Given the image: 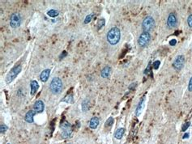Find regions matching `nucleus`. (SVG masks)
I'll use <instances>...</instances> for the list:
<instances>
[{
    "mask_svg": "<svg viewBox=\"0 0 192 144\" xmlns=\"http://www.w3.org/2000/svg\"><path fill=\"white\" fill-rule=\"evenodd\" d=\"M106 39L107 41L110 43V45H115L119 42L121 39V31L118 28L114 27L112 28L109 32H107L106 35Z\"/></svg>",
    "mask_w": 192,
    "mask_h": 144,
    "instance_id": "1",
    "label": "nucleus"
},
{
    "mask_svg": "<svg viewBox=\"0 0 192 144\" xmlns=\"http://www.w3.org/2000/svg\"><path fill=\"white\" fill-rule=\"evenodd\" d=\"M63 82H62L60 78H54L49 84V89L53 94H60L63 91Z\"/></svg>",
    "mask_w": 192,
    "mask_h": 144,
    "instance_id": "2",
    "label": "nucleus"
},
{
    "mask_svg": "<svg viewBox=\"0 0 192 144\" xmlns=\"http://www.w3.org/2000/svg\"><path fill=\"white\" fill-rule=\"evenodd\" d=\"M155 27V20L152 16H148L144 18L142 23V29H143L144 32H149L152 31Z\"/></svg>",
    "mask_w": 192,
    "mask_h": 144,
    "instance_id": "3",
    "label": "nucleus"
},
{
    "mask_svg": "<svg viewBox=\"0 0 192 144\" xmlns=\"http://www.w3.org/2000/svg\"><path fill=\"white\" fill-rule=\"evenodd\" d=\"M21 70H22V67H21L20 65L15 66V67H13L7 74V78H6V82H7V84H11V83L16 78V76L20 74Z\"/></svg>",
    "mask_w": 192,
    "mask_h": 144,
    "instance_id": "4",
    "label": "nucleus"
},
{
    "mask_svg": "<svg viewBox=\"0 0 192 144\" xmlns=\"http://www.w3.org/2000/svg\"><path fill=\"white\" fill-rule=\"evenodd\" d=\"M61 128L63 130V132H62V137L63 139H70L72 135V125L67 122V121H65L63 124L61 125Z\"/></svg>",
    "mask_w": 192,
    "mask_h": 144,
    "instance_id": "5",
    "label": "nucleus"
},
{
    "mask_svg": "<svg viewBox=\"0 0 192 144\" xmlns=\"http://www.w3.org/2000/svg\"><path fill=\"white\" fill-rule=\"evenodd\" d=\"M151 40V36L149 34V32H144L143 33H141L140 36L138 39V44L140 45L141 47H146L148 46V45L149 44Z\"/></svg>",
    "mask_w": 192,
    "mask_h": 144,
    "instance_id": "6",
    "label": "nucleus"
},
{
    "mask_svg": "<svg viewBox=\"0 0 192 144\" xmlns=\"http://www.w3.org/2000/svg\"><path fill=\"white\" fill-rule=\"evenodd\" d=\"M186 59L183 55H178L176 57V58L174 59L173 62V67L176 70H180L183 68V66L185 65Z\"/></svg>",
    "mask_w": 192,
    "mask_h": 144,
    "instance_id": "7",
    "label": "nucleus"
},
{
    "mask_svg": "<svg viewBox=\"0 0 192 144\" xmlns=\"http://www.w3.org/2000/svg\"><path fill=\"white\" fill-rule=\"evenodd\" d=\"M21 24V17L19 13H13L10 18V25L12 29H17L20 26Z\"/></svg>",
    "mask_w": 192,
    "mask_h": 144,
    "instance_id": "8",
    "label": "nucleus"
},
{
    "mask_svg": "<svg viewBox=\"0 0 192 144\" xmlns=\"http://www.w3.org/2000/svg\"><path fill=\"white\" fill-rule=\"evenodd\" d=\"M178 25V19L174 13H170L167 19V26L169 29H173Z\"/></svg>",
    "mask_w": 192,
    "mask_h": 144,
    "instance_id": "9",
    "label": "nucleus"
},
{
    "mask_svg": "<svg viewBox=\"0 0 192 144\" xmlns=\"http://www.w3.org/2000/svg\"><path fill=\"white\" fill-rule=\"evenodd\" d=\"M44 109H45V105H44V103H43L42 100H37V101L35 102V104H34V105H33V109L36 113H42L43 111H44Z\"/></svg>",
    "mask_w": 192,
    "mask_h": 144,
    "instance_id": "10",
    "label": "nucleus"
},
{
    "mask_svg": "<svg viewBox=\"0 0 192 144\" xmlns=\"http://www.w3.org/2000/svg\"><path fill=\"white\" fill-rule=\"evenodd\" d=\"M38 87H39V84L38 81L36 80H32L30 83V89H31V95L32 96H33V95H35L36 92L38 91Z\"/></svg>",
    "mask_w": 192,
    "mask_h": 144,
    "instance_id": "11",
    "label": "nucleus"
},
{
    "mask_svg": "<svg viewBox=\"0 0 192 144\" xmlns=\"http://www.w3.org/2000/svg\"><path fill=\"white\" fill-rule=\"evenodd\" d=\"M49 75H50V70L45 69L43 70V71L41 73V75H40V79H41L42 82H46L48 80Z\"/></svg>",
    "mask_w": 192,
    "mask_h": 144,
    "instance_id": "12",
    "label": "nucleus"
},
{
    "mask_svg": "<svg viewBox=\"0 0 192 144\" xmlns=\"http://www.w3.org/2000/svg\"><path fill=\"white\" fill-rule=\"evenodd\" d=\"M34 115H35V112L33 111V110H30V111H29L26 113L25 117H24V120L28 123H33Z\"/></svg>",
    "mask_w": 192,
    "mask_h": 144,
    "instance_id": "13",
    "label": "nucleus"
},
{
    "mask_svg": "<svg viewBox=\"0 0 192 144\" xmlns=\"http://www.w3.org/2000/svg\"><path fill=\"white\" fill-rule=\"evenodd\" d=\"M98 125H99V119H98V117H92L90 121H89V127H90L91 129H92V130H95V129L97 128Z\"/></svg>",
    "mask_w": 192,
    "mask_h": 144,
    "instance_id": "14",
    "label": "nucleus"
},
{
    "mask_svg": "<svg viewBox=\"0 0 192 144\" xmlns=\"http://www.w3.org/2000/svg\"><path fill=\"white\" fill-rule=\"evenodd\" d=\"M110 73H111V68L110 66H105L103 69L101 70V75L102 78H108L109 76L110 75Z\"/></svg>",
    "mask_w": 192,
    "mask_h": 144,
    "instance_id": "15",
    "label": "nucleus"
},
{
    "mask_svg": "<svg viewBox=\"0 0 192 144\" xmlns=\"http://www.w3.org/2000/svg\"><path fill=\"white\" fill-rule=\"evenodd\" d=\"M125 133V129L124 128H119L115 131V134H114V138L116 139H121L124 135Z\"/></svg>",
    "mask_w": 192,
    "mask_h": 144,
    "instance_id": "16",
    "label": "nucleus"
},
{
    "mask_svg": "<svg viewBox=\"0 0 192 144\" xmlns=\"http://www.w3.org/2000/svg\"><path fill=\"white\" fill-rule=\"evenodd\" d=\"M144 98H142L141 100L139 103L137 108H136V109H135V115L136 116L140 115L142 109H143V108H144Z\"/></svg>",
    "mask_w": 192,
    "mask_h": 144,
    "instance_id": "17",
    "label": "nucleus"
},
{
    "mask_svg": "<svg viewBox=\"0 0 192 144\" xmlns=\"http://www.w3.org/2000/svg\"><path fill=\"white\" fill-rule=\"evenodd\" d=\"M58 11H57V10H54V9H51V10H49L48 12H47V15H48V16H49V17H52V18H54V17H57L58 16Z\"/></svg>",
    "mask_w": 192,
    "mask_h": 144,
    "instance_id": "18",
    "label": "nucleus"
},
{
    "mask_svg": "<svg viewBox=\"0 0 192 144\" xmlns=\"http://www.w3.org/2000/svg\"><path fill=\"white\" fill-rule=\"evenodd\" d=\"M105 24H106V20L105 19H100L97 21V29L100 30L101 29H102L104 26H105Z\"/></svg>",
    "mask_w": 192,
    "mask_h": 144,
    "instance_id": "19",
    "label": "nucleus"
},
{
    "mask_svg": "<svg viewBox=\"0 0 192 144\" xmlns=\"http://www.w3.org/2000/svg\"><path fill=\"white\" fill-rule=\"evenodd\" d=\"M89 109V106H88V100H84L82 103V109L83 111H87Z\"/></svg>",
    "mask_w": 192,
    "mask_h": 144,
    "instance_id": "20",
    "label": "nucleus"
},
{
    "mask_svg": "<svg viewBox=\"0 0 192 144\" xmlns=\"http://www.w3.org/2000/svg\"><path fill=\"white\" fill-rule=\"evenodd\" d=\"M63 101L67 102V103H73V96L72 94L67 95V96L63 99Z\"/></svg>",
    "mask_w": 192,
    "mask_h": 144,
    "instance_id": "21",
    "label": "nucleus"
},
{
    "mask_svg": "<svg viewBox=\"0 0 192 144\" xmlns=\"http://www.w3.org/2000/svg\"><path fill=\"white\" fill-rule=\"evenodd\" d=\"M93 16H94L93 13H91V14H89L88 16H87L85 17V20H84V24H87L90 23L91 20H92V17H93Z\"/></svg>",
    "mask_w": 192,
    "mask_h": 144,
    "instance_id": "22",
    "label": "nucleus"
},
{
    "mask_svg": "<svg viewBox=\"0 0 192 144\" xmlns=\"http://www.w3.org/2000/svg\"><path fill=\"white\" fill-rule=\"evenodd\" d=\"M113 124H114V118L110 117V118H108V120L106 122V127H110Z\"/></svg>",
    "mask_w": 192,
    "mask_h": 144,
    "instance_id": "23",
    "label": "nucleus"
},
{
    "mask_svg": "<svg viewBox=\"0 0 192 144\" xmlns=\"http://www.w3.org/2000/svg\"><path fill=\"white\" fill-rule=\"evenodd\" d=\"M190 125H191V122H190V121L186 122V123H185L183 125H182V131H183V132H186L187 129L189 128V126H190Z\"/></svg>",
    "mask_w": 192,
    "mask_h": 144,
    "instance_id": "24",
    "label": "nucleus"
},
{
    "mask_svg": "<svg viewBox=\"0 0 192 144\" xmlns=\"http://www.w3.org/2000/svg\"><path fill=\"white\" fill-rule=\"evenodd\" d=\"M160 65V62L159 60H156V61H155V62L153 63V67L155 70H157V69L159 68Z\"/></svg>",
    "mask_w": 192,
    "mask_h": 144,
    "instance_id": "25",
    "label": "nucleus"
},
{
    "mask_svg": "<svg viewBox=\"0 0 192 144\" xmlns=\"http://www.w3.org/2000/svg\"><path fill=\"white\" fill-rule=\"evenodd\" d=\"M7 126L6 125H4V124H2L1 125V127H0V131H1V133L2 134H3L4 132H6V131L7 130Z\"/></svg>",
    "mask_w": 192,
    "mask_h": 144,
    "instance_id": "26",
    "label": "nucleus"
},
{
    "mask_svg": "<svg viewBox=\"0 0 192 144\" xmlns=\"http://www.w3.org/2000/svg\"><path fill=\"white\" fill-rule=\"evenodd\" d=\"M187 24H188V26L190 28H192V14L190 15L187 18Z\"/></svg>",
    "mask_w": 192,
    "mask_h": 144,
    "instance_id": "27",
    "label": "nucleus"
},
{
    "mask_svg": "<svg viewBox=\"0 0 192 144\" xmlns=\"http://www.w3.org/2000/svg\"><path fill=\"white\" fill-rule=\"evenodd\" d=\"M188 90L190 91H192V77L191 78L190 81H189V84H188Z\"/></svg>",
    "mask_w": 192,
    "mask_h": 144,
    "instance_id": "28",
    "label": "nucleus"
},
{
    "mask_svg": "<svg viewBox=\"0 0 192 144\" xmlns=\"http://www.w3.org/2000/svg\"><path fill=\"white\" fill-rule=\"evenodd\" d=\"M176 44H177V41H176L175 39H173L169 41V45H171V46H174Z\"/></svg>",
    "mask_w": 192,
    "mask_h": 144,
    "instance_id": "29",
    "label": "nucleus"
},
{
    "mask_svg": "<svg viewBox=\"0 0 192 144\" xmlns=\"http://www.w3.org/2000/svg\"><path fill=\"white\" fill-rule=\"evenodd\" d=\"M150 70H151V66H150V65H148V66H147L146 70H144V74H145V75L149 74V73H150Z\"/></svg>",
    "mask_w": 192,
    "mask_h": 144,
    "instance_id": "30",
    "label": "nucleus"
},
{
    "mask_svg": "<svg viewBox=\"0 0 192 144\" xmlns=\"http://www.w3.org/2000/svg\"><path fill=\"white\" fill-rule=\"evenodd\" d=\"M67 55V52L66 51H63V53H62V54H61V56H60V58H63V57H65Z\"/></svg>",
    "mask_w": 192,
    "mask_h": 144,
    "instance_id": "31",
    "label": "nucleus"
},
{
    "mask_svg": "<svg viewBox=\"0 0 192 144\" xmlns=\"http://www.w3.org/2000/svg\"><path fill=\"white\" fill-rule=\"evenodd\" d=\"M189 136H190V134H189V133H186L184 135H183V139H188Z\"/></svg>",
    "mask_w": 192,
    "mask_h": 144,
    "instance_id": "32",
    "label": "nucleus"
},
{
    "mask_svg": "<svg viewBox=\"0 0 192 144\" xmlns=\"http://www.w3.org/2000/svg\"><path fill=\"white\" fill-rule=\"evenodd\" d=\"M7 144H10V143H7Z\"/></svg>",
    "mask_w": 192,
    "mask_h": 144,
    "instance_id": "33",
    "label": "nucleus"
},
{
    "mask_svg": "<svg viewBox=\"0 0 192 144\" xmlns=\"http://www.w3.org/2000/svg\"><path fill=\"white\" fill-rule=\"evenodd\" d=\"M68 144H70V143H68Z\"/></svg>",
    "mask_w": 192,
    "mask_h": 144,
    "instance_id": "34",
    "label": "nucleus"
}]
</instances>
